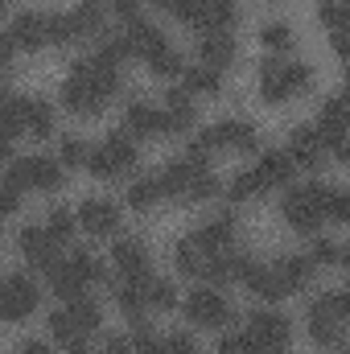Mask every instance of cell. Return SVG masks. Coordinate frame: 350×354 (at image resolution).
Masks as SVG:
<instances>
[{
    "instance_id": "obj_23",
    "label": "cell",
    "mask_w": 350,
    "mask_h": 354,
    "mask_svg": "<svg viewBox=\"0 0 350 354\" xmlns=\"http://www.w3.org/2000/svg\"><path fill=\"white\" fill-rule=\"evenodd\" d=\"M165 132H185L190 124H194V99H190V91L185 87H174L169 91V99H165Z\"/></svg>"
},
{
    "instance_id": "obj_42",
    "label": "cell",
    "mask_w": 350,
    "mask_h": 354,
    "mask_svg": "<svg viewBox=\"0 0 350 354\" xmlns=\"http://www.w3.org/2000/svg\"><path fill=\"white\" fill-rule=\"evenodd\" d=\"M103 66H116L120 71V62L124 58H132V50H128V41H124V33H116V37H107L103 46H99V54H95Z\"/></svg>"
},
{
    "instance_id": "obj_13",
    "label": "cell",
    "mask_w": 350,
    "mask_h": 354,
    "mask_svg": "<svg viewBox=\"0 0 350 354\" xmlns=\"http://www.w3.org/2000/svg\"><path fill=\"white\" fill-rule=\"evenodd\" d=\"M17 243H21V256H25L33 268L50 272V268L58 264V243H54V235H50L46 227H25Z\"/></svg>"
},
{
    "instance_id": "obj_43",
    "label": "cell",
    "mask_w": 350,
    "mask_h": 354,
    "mask_svg": "<svg viewBox=\"0 0 350 354\" xmlns=\"http://www.w3.org/2000/svg\"><path fill=\"white\" fill-rule=\"evenodd\" d=\"M206 8V25L210 29H227L235 21V0H202Z\"/></svg>"
},
{
    "instance_id": "obj_16",
    "label": "cell",
    "mask_w": 350,
    "mask_h": 354,
    "mask_svg": "<svg viewBox=\"0 0 350 354\" xmlns=\"http://www.w3.org/2000/svg\"><path fill=\"white\" fill-rule=\"evenodd\" d=\"M288 161L293 165H305V169H317L322 161H326V145H322V136H317V128H297L293 136H288Z\"/></svg>"
},
{
    "instance_id": "obj_8",
    "label": "cell",
    "mask_w": 350,
    "mask_h": 354,
    "mask_svg": "<svg viewBox=\"0 0 350 354\" xmlns=\"http://www.w3.org/2000/svg\"><path fill=\"white\" fill-rule=\"evenodd\" d=\"M194 140H198L202 149H239V153L260 149V132H256L248 120H223V124H214V128L198 132Z\"/></svg>"
},
{
    "instance_id": "obj_59",
    "label": "cell",
    "mask_w": 350,
    "mask_h": 354,
    "mask_svg": "<svg viewBox=\"0 0 350 354\" xmlns=\"http://www.w3.org/2000/svg\"><path fill=\"white\" fill-rule=\"evenodd\" d=\"M83 354H87V351H83Z\"/></svg>"
},
{
    "instance_id": "obj_7",
    "label": "cell",
    "mask_w": 350,
    "mask_h": 354,
    "mask_svg": "<svg viewBox=\"0 0 350 354\" xmlns=\"http://www.w3.org/2000/svg\"><path fill=\"white\" fill-rule=\"evenodd\" d=\"M248 338L256 354H288V338H293V326L284 313L276 309H256L252 322H248Z\"/></svg>"
},
{
    "instance_id": "obj_12",
    "label": "cell",
    "mask_w": 350,
    "mask_h": 354,
    "mask_svg": "<svg viewBox=\"0 0 350 354\" xmlns=\"http://www.w3.org/2000/svg\"><path fill=\"white\" fill-rule=\"evenodd\" d=\"M79 227L87 235H116L120 231V206L107 198H87L79 206Z\"/></svg>"
},
{
    "instance_id": "obj_34",
    "label": "cell",
    "mask_w": 350,
    "mask_h": 354,
    "mask_svg": "<svg viewBox=\"0 0 350 354\" xmlns=\"http://www.w3.org/2000/svg\"><path fill=\"white\" fill-rule=\"evenodd\" d=\"M174 260H177V268H181L185 276H202V268H206V252L198 248V239H194V235H185V239H177Z\"/></svg>"
},
{
    "instance_id": "obj_2",
    "label": "cell",
    "mask_w": 350,
    "mask_h": 354,
    "mask_svg": "<svg viewBox=\"0 0 350 354\" xmlns=\"http://www.w3.org/2000/svg\"><path fill=\"white\" fill-rule=\"evenodd\" d=\"M347 309H350L347 288L322 292L309 305V338L317 346H342V317H347Z\"/></svg>"
},
{
    "instance_id": "obj_31",
    "label": "cell",
    "mask_w": 350,
    "mask_h": 354,
    "mask_svg": "<svg viewBox=\"0 0 350 354\" xmlns=\"http://www.w3.org/2000/svg\"><path fill=\"white\" fill-rule=\"evenodd\" d=\"M181 75H185L190 95H219V87H223V71H214V66H190Z\"/></svg>"
},
{
    "instance_id": "obj_10",
    "label": "cell",
    "mask_w": 350,
    "mask_h": 354,
    "mask_svg": "<svg viewBox=\"0 0 350 354\" xmlns=\"http://www.w3.org/2000/svg\"><path fill=\"white\" fill-rule=\"evenodd\" d=\"M37 301H42V292L29 276H8L0 284V317L4 322H25L37 309Z\"/></svg>"
},
{
    "instance_id": "obj_29",
    "label": "cell",
    "mask_w": 350,
    "mask_h": 354,
    "mask_svg": "<svg viewBox=\"0 0 350 354\" xmlns=\"http://www.w3.org/2000/svg\"><path fill=\"white\" fill-rule=\"evenodd\" d=\"M46 276H50V288H54V297H62V301H75V297H83V288H87V284L75 276V268L66 264V260H58V264L50 268Z\"/></svg>"
},
{
    "instance_id": "obj_41",
    "label": "cell",
    "mask_w": 350,
    "mask_h": 354,
    "mask_svg": "<svg viewBox=\"0 0 350 354\" xmlns=\"http://www.w3.org/2000/svg\"><path fill=\"white\" fill-rule=\"evenodd\" d=\"M66 264L75 268V276H79L83 284H95V280H103V264H99V256H91V252H75Z\"/></svg>"
},
{
    "instance_id": "obj_57",
    "label": "cell",
    "mask_w": 350,
    "mask_h": 354,
    "mask_svg": "<svg viewBox=\"0 0 350 354\" xmlns=\"http://www.w3.org/2000/svg\"><path fill=\"white\" fill-rule=\"evenodd\" d=\"M0 8H8V0H0Z\"/></svg>"
},
{
    "instance_id": "obj_28",
    "label": "cell",
    "mask_w": 350,
    "mask_h": 354,
    "mask_svg": "<svg viewBox=\"0 0 350 354\" xmlns=\"http://www.w3.org/2000/svg\"><path fill=\"white\" fill-rule=\"evenodd\" d=\"M25 132H33L37 140L54 136V107L46 99H25Z\"/></svg>"
},
{
    "instance_id": "obj_52",
    "label": "cell",
    "mask_w": 350,
    "mask_h": 354,
    "mask_svg": "<svg viewBox=\"0 0 350 354\" xmlns=\"http://www.w3.org/2000/svg\"><path fill=\"white\" fill-rule=\"evenodd\" d=\"M107 354H136V351H132L128 338H111V342H107Z\"/></svg>"
},
{
    "instance_id": "obj_27",
    "label": "cell",
    "mask_w": 350,
    "mask_h": 354,
    "mask_svg": "<svg viewBox=\"0 0 350 354\" xmlns=\"http://www.w3.org/2000/svg\"><path fill=\"white\" fill-rule=\"evenodd\" d=\"M145 280H149V276H145ZM145 280H120V284H116V305H120V313H128L132 322H140V313L149 309Z\"/></svg>"
},
{
    "instance_id": "obj_44",
    "label": "cell",
    "mask_w": 350,
    "mask_h": 354,
    "mask_svg": "<svg viewBox=\"0 0 350 354\" xmlns=\"http://www.w3.org/2000/svg\"><path fill=\"white\" fill-rule=\"evenodd\" d=\"M347 256H342V248H338V239H313V248H309V264H342Z\"/></svg>"
},
{
    "instance_id": "obj_58",
    "label": "cell",
    "mask_w": 350,
    "mask_h": 354,
    "mask_svg": "<svg viewBox=\"0 0 350 354\" xmlns=\"http://www.w3.org/2000/svg\"><path fill=\"white\" fill-rule=\"evenodd\" d=\"M0 284H4V280H0Z\"/></svg>"
},
{
    "instance_id": "obj_37",
    "label": "cell",
    "mask_w": 350,
    "mask_h": 354,
    "mask_svg": "<svg viewBox=\"0 0 350 354\" xmlns=\"http://www.w3.org/2000/svg\"><path fill=\"white\" fill-rule=\"evenodd\" d=\"M169 12H174L181 25H190V29H202V33L210 29V25H206V8H202V0H174Z\"/></svg>"
},
{
    "instance_id": "obj_3",
    "label": "cell",
    "mask_w": 350,
    "mask_h": 354,
    "mask_svg": "<svg viewBox=\"0 0 350 354\" xmlns=\"http://www.w3.org/2000/svg\"><path fill=\"white\" fill-rule=\"evenodd\" d=\"M128 169H136V145H132V136L124 128H116L99 149L87 153V174L99 177V181H116Z\"/></svg>"
},
{
    "instance_id": "obj_19",
    "label": "cell",
    "mask_w": 350,
    "mask_h": 354,
    "mask_svg": "<svg viewBox=\"0 0 350 354\" xmlns=\"http://www.w3.org/2000/svg\"><path fill=\"white\" fill-rule=\"evenodd\" d=\"M124 41H128V50H132V54H140L145 62H149L161 46H169V41H165V33H161V25H153V21H132V25H128V33H124Z\"/></svg>"
},
{
    "instance_id": "obj_18",
    "label": "cell",
    "mask_w": 350,
    "mask_h": 354,
    "mask_svg": "<svg viewBox=\"0 0 350 354\" xmlns=\"http://www.w3.org/2000/svg\"><path fill=\"white\" fill-rule=\"evenodd\" d=\"M272 276L280 284V297H288V292H301L309 284L313 264H309V256H284L280 264H272Z\"/></svg>"
},
{
    "instance_id": "obj_35",
    "label": "cell",
    "mask_w": 350,
    "mask_h": 354,
    "mask_svg": "<svg viewBox=\"0 0 350 354\" xmlns=\"http://www.w3.org/2000/svg\"><path fill=\"white\" fill-rule=\"evenodd\" d=\"M145 297H149V309H174L177 305V288L161 276H149L145 280Z\"/></svg>"
},
{
    "instance_id": "obj_50",
    "label": "cell",
    "mask_w": 350,
    "mask_h": 354,
    "mask_svg": "<svg viewBox=\"0 0 350 354\" xmlns=\"http://www.w3.org/2000/svg\"><path fill=\"white\" fill-rule=\"evenodd\" d=\"M111 8H116V17L120 21H140V0H111Z\"/></svg>"
},
{
    "instance_id": "obj_5",
    "label": "cell",
    "mask_w": 350,
    "mask_h": 354,
    "mask_svg": "<svg viewBox=\"0 0 350 354\" xmlns=\"http://www.w3.org/2000/svg\"><path fill=\"white\" fill-rule=\"evenodd\" d=\"M326 189L330 185H293L288 194H284V202H280V210H284V223L288 227H297V231H313L326 214H322V206H326Z\"/></svg>"
},
{
    "instance_id": "obj_1",
    "label": "cell",
    "mask_w": 350,
    "mask_h": 354,
    "mask_svg": "<svg viewBox=\"0 0 350 354\" xmlns=\"http://www.w3.org/2000/svg\"><path fill=\"white\" fill-rule=\"evenodd\" d=\"M116 91H120V71L103 66L99 58H83L71 66V79L62 83V103L79 115H99Z\"/></svg>"
},
{
    "instance_id": "obj_56",
    "label": "cell",
    "mask_w": 350,
    "mask_h": 354,
    "mask_svg": "<svg viewBox=\"0 0 350 354\" xmlns=\"http://www.w3.org/2000/svg\"><path fill=\"white\" fill-rule=\"evenodd\" d=\"M0 95H4V71H0Z\"/></svg>"
},
{
    "instance_id": "obj_24",
    "label": "cell",
    "mask_w": 350,
    "mask_h": 354,
    "mask_svg": "<svg viewBox=\"0 0 350 354\" xmlns=\"http://www.w3.org/2000/svg\"><path fill=\"white\" fill-rule=\"evenodd\" d=\"M66 17H71V33H75V41H87V37H95V33L103 29V17H107V12H103L99 0H83V4L71 8Z\"/></svg>"
},
{
    "instance_id": "obj_47",
    "label": "cell",
    "mask_w": 350,
    "mask_h": 354,
    "mask_svg": "<svg viewBox=\"0 0 350 354\" xmlns=\"http://www.w3.org/2000/svg\"><path fill=\"white\" fill-rule=\"evenodd\" d=\"M322 214H326V218H334V223H347V218H350V198L342 194V189H334V185H330V189H326V206H322Z\"/></svg>"
},
{
    "instance_id": "obj_6",
    "label": "cell",
    "mask_w": 350,
    "mask_h": 354,
    "mask_svg": "<svg viewBox=\"0 0 350 354\" xmlns=\"http://www.w3.org/2000/svg\"><path fill=\"white\" fill-rule=\"evenodd\" d=\"M62 181L66 177L54 157H21L4 174V185H12V189H58Z\"/></svg>"
},
{
    "instance_id": "obj_51",
    "label": "cell",
    "mask_w": 350,
    "mask_h": 354,
    "mask_svg": "<svg viewBox=\"0 0 350 354\" xmlns=\"http://www.w3.org/2000/svg\"><path fill=\"white\" fill-rule=\"evenodd\" d=\"M12 50H17V46H12V37H8V33H0V71L12 62Z\"/></svg>"
},
{
    "instance_id": "obj_9",
    "label": "cell",
    "mask_w": 350,
    "mask_h": 354,
    "mask_svg": "<svg viewBox=\"0 0 350 354\" xmlns=\"http://www.w3.org/2000/svg\"><path fill=\"white\" fill-rule=\"evenodd\" d=\"M317 136L326 145V153H334L338 161L350 157V145H347V107H342V95H330L317 111Z\"/></svg>"
},
{
    "instance_id": "obj_11",
    "label": "cell",
    "mask_w": 350,
    "mask_h": 354,
    "mask_svg": "<svg viewBox=\"0 0 350 354\" xmlns=\"http://www.w3.org/2000/svg\"><path fill=\"white\" fill-rule=\"evenodd\" d=\"M185 317H190L194 326L219 330V326L231 317V305H227V297H223L219 288H194V292L185 297Z\"/></svg>"
},
{
    "instance_id": "obj_55",
    "label": "cell",
    "mask_w": 350,
    "mask_h": 354,
    "mask_svg": "<svg viewBox=\"0 0 350 354\" xmlns=\"http://www.w3.org/2000/svg\"><path fill=\"white\" fill-rule=\"evenodd\" d=\"M149 4H153V8H169L174 0H149Z\"/></svg>"
},
{
    "instance_id": "obj_32",
    "label": "cell",
    "mask_w": 350,
    "mask_h": 354,
    "mask_svg": "<svg viewBox=\"0 0 350 354\" xmlns=\"http://www.w3.org/2000/svg\"><path fill=\"white\" fill-rule=\"evenodd\" d=\"M66 313H71V322L83 330V334H95L99 326H103V313H99V305L95 301H87V297H75V301H66Z\"/></svg>"
},
{
    "instance_id": "obj_20",
    "label": "cell",
    "mask_w": 350,
    "mask_h": 354,
    "mask_svg": "<svg viewBox=\"0 0 350 354\" xmlns=\"http://www.w3.org/2000/svg\"><path fill=\"white\" fill-rule=\"evenodd\" d=\"M124 132L128 136H161L165 132V115L149 103H132L124 111Z\"/></svg>"
},
{
    "instance_id": "obj_30",
    "label": "cell",
    "mask_w": 350,
    "mask_h": 354,
    "mask_svg": "<svg viewBox=\"0 0 350 354\" xmlns=\"http://www.w3.org/2000/svg\"><path fill=\"white\" fill-rule=\"evenodd\" d=\"M161 198H165V194H161V181H157L153 174L136 177V181L128 185V206H132V210H153Z\"/></svg>"
},
{
    "instance_id": "obj_4",
    "label": "cell",
    "mask_w": 350,
    "mask_h": 354,
    "mask_svg": "<svg viewBox=\"0 0 350 354\" xmlns=\"http://www.w3.org/2000/svg\"><path fill=\"white\" fill-rule=\"evenodd\" d=\"M260 71H264L260 95L268 103H284V99L301 95V91L309 87V79H313V71L305 62H276V58H268Z\"/></svg>"
},
{
    "instance_id": "obj_25",
    "label": "cell",
    "mask_w": 350,
    "mask_h": 354,
    "mask_svg": "<svg viewBox=\"0 0 350 354\" xmlns=\"http://www.w3.org/2000/svg\"><path fill=\"white\" fill-rule=\"evenodd\" d=\"M293 161H288V153H280V149H272V153H264L260 165H256V174H260L264 189H272V185H288L293 181Z\"/></svg>"
},
{
    "instance_id": "obj_22",
    "label": "cell",
    "mask_w": 350,
    "mask_h": 354,
    "mask_svg": "<svg viewBox=\"0 0 350 354\" xmlns=\"http://www.w3.org/2000/svg\"><path fill=\"white\" fill-rule=\"evenodd\" d=\"M243 268H248V256L214 252V256H206L202 280H210V284H231V280H243Z\"/></svg>"
},
{
    "instance_id": "obj_53",
    "label": "cell",
    "mask_w": 350,
    "mask_h": 354,
    "mask_svg": "<svg viewBox=\"0 0 350 354\" xmlns=\"http://www.w3.org/2000/svg\"><path fill=\"white\" fill-rule=\"evenodd\" d=\"M21 354H54V351H50L46 342H25V346H21Z\"/></svg>"
},
{
    "instance_id": "obj_21",
    "label": "cell",
    "mask_w": 350,
    "mask_h": 354,
    "mask_svg": "<svg viewBox=\"0 0 350 354\" xmlns=\"http://www.w3.org/2000/svg\"><path fill=\"white\" fill-rule=\"evenodd\" d=\"M194 239H198V248H202L206 256L227 252V243L235 239V218H231V214H219V218H210L206 227H198V231H194Z\"/></svg>"
},
{
    "instance_id": "obj_45",
    "label": "cell",
    "mask_w": 350,
    "mask_h": 354,
    "mask_svg": "<svg viewBox=\"0 0 350 354\" xmlns=\"http://www.w3.org/2000/svg\"><path fill=\"white\" fill-rule=\"evenodd\" d=\"M149 354H198V346H194V338H190L185 330H177L169 338H157V346Z\"/></svg>"
},
{
    "instance_id": "obj_36",
    "label": "cell",
    "mask_w": 350,
    "mask_h": 354,
    "mask_svg": "<svg viewBox=\"0 0 350 354\" xmlns=\"http://www.w3.org/2000/svg\"><path fill=\"white\" fill-rule=\"evenodd\" d=\"M264 194V181L256 169H243V174H235V181L227 185V198H235V202H248V198H260Z\"/></svg>"
},
{
    "instance_id": "obj_17",
    "label": "cell",
    "mask_w": 350,
    "mask_h": 354,
    "mask_svg": "<svg viewBox=\"0 0 350 354\" xmlns=\"http://www.w3.org/2000/svg\"><path fill=\"white\" fill-rule=\"evenodd\" d=\"M198 54L206 58V66L227 71V66L235 62V37H231L227 29H206L202 41H198Z\"/></svg>"
},
{
    "instance_id": "obj_33",
    "label": "cell",
    "mask_w": 350,
    "mask_h": 354,
    "mask_svg": "<svg viewBox=\"0 0 350 354\" xmlns=\"http://www.w3.org/2000/svg\"><path fill=\"white\" fill-rule=\"evenodd\" d=\"M25 128V99L17 95H0V136H17Z\"/></svg>"
},
{
    "instance_id": "obj_48",
    "label": "cell",
    "mask_w": 350,
    "mask_h": 354,
    "mask_svg": "<svg viewBox=\"0 0 350 354\" xmlns=\"http://www.w3.org/2000/svg\"><path fill=\"white\" fill-rule=\"evenodd\" d=\"M219 354H256V346H252L248 330L243 334H223L219 338Z\"/></svg>"
},
{
    "instance_id": "obj_54",
    "label": "cell",
    "mask_w": 350,
    "mask_h": 354,
    "mask_svg": "<svg viewBox=\"0 0 350 354\" xmlns=\"http://www.w3.org/2000/svg\"><path fill=\"white\" fill-rule=\"evenodd\" d=\"M4 157H12V140H8V136H0V161H4Z\"/></svg>"
},
{
    "instance_id": "obj_14",
    "label": "cell",
    "mask_w": 350,
    "mask_h": 354,
    "mask_svg": "<svg viewBox=\"0 0 350 354\" xmlns=\"http://www.w3.org/2000/svg\"><path fill=\"white\" fill-rule=\"evenodd\" d=\"M46 12H17L12 17V29H8V37H12V46H21V50H42V46H50V29H46Z\"/></svg>"
},
{
    "instance_id": "obj_49",
    "label": "cell",
    "mask_w": 350,
    "mask_h": 354,
    "mask_svg": "<svg viewBox=\"0 0 350 354\" xmlns=\"http://www.w3.org/2000/svg\"><path fill=\"white\" fill-rule=\"evenodd\" d=\"M317 12H322V21H326L330 29H342V21H347V4H342V0H322Z\"/></svg>"
},
{
    "instance_id": "obj_39",
    "label": "cell",
    "mask_w": 350,
    "mask_h": 354,
    "mask_svg": "<svg viewBox=\"0 0 350 354\" xmlns=\"http://www.w3.org/2000/svg\"><path fill=\"white\" fill-rule=\"evenodd\" d=\"M46 231L54 235V243H66V239L75 235V214H71L66 206H54L50 218H46Z\"/></svg>"
},
{
    "instance_id": "obj_46",
    "label": "cell",
    "mask_w": 350,
    "mask_h": 354,
    "mask_svg": "<svg viewBox=\"0 0 350 354\" xmlns=\"http://www.w3.org/2000/svg\"><path fill=\"white\" fill-rule=\"evenodd\" d=\"M87 140H79V136H66L62 140V149H58V165L66 169V165H87Z\"/></svg>"
},
{
    "instance_id": "obj_26",
    "label": "cell",
    "mask_w": 350,
    "mask_h": 354,
    "mask_svg": "<svg viewBox=\"0 0 350 354\" xmlns=\"http://www.w3.org/2000/svg\"><path fill=\"white\" fill-rule=\"evenodd\" d=\"M50 334H54V342H62L71 354L87 351V346H83V342H87V334L71 322V313H66V309H54V313H50Z\"/></svg>"
},
{
    "instance_id": "obj_15",
    "label": "cell",
    "mask_w": 350,
    "mask_h": 354,
    "mask_svg": "<svg viewBox=\"0 0 350 354\" xmlns=\"http://www.w3.org/2000/svg\"><path fill=\"white\" fill-rule=\"evenodd\" d=\"M111 260H116L124 280H145L149 276V248L140 239H116L111 243Z\"/></svg>"
},
{
    "instance_id": "obj_38",
    "label": "cell",
    "mask_w": 350,
    "mask_h": 354,
    "mask_svg": "<svg viewBox=\"0 0 350 354\" xmlns=\"http://www.w3.org/2000/svg\"><path fill=\"white\" fill-rule=\"evenodd\" d=\"M149 66H153V75H161V79H177V75L185 71V62H181V54H177L174 46H161V50L149 58Z\"/></svg>"
},
{
    "instance_id": "obj_40",
    "label": "cell",
    "mask_w": 350,
    "mask_h": 354,
    "mask_svg": "<svg viewBox=\"0 0 350 354\" xmlns=\"http://www.w3.org/2000/svg\"><path fill=\"white\" fill-rule=\"evenodd\" d=\"M260 41L272 50V54H284V50H293V29H288L284 21H276V25H264V29H260Z\"/></svg>"
}]
</instances>
